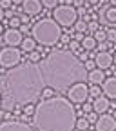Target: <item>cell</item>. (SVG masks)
Listing matches in <instances>:
<instances>
[{
	"mask_svg": "<svg viewBox=\"0 0 116 131\" xmlns=\"http://www.w3.org/2000/svg\"><path fill=\"white\" fill-rule=\"evenodd\" d=\"M13 6V0H0V7L2 9H9Z\"/></svg>",
	"mask_w": 116,
	"mask_h": 131,
	"instance_id": "cell-35",
	"label": "cell"
},
{
	"mask_svg": "<svg viewBox=\"0 0 116 131\" xmlns=\"http://www.w3.org/2000/svg\"><path fill=\"white\" fill-rule=\"evenodd\" d=\"M104 91H102V88H98V84H93L91 88H89V96H93V98H96V96H100Z\"/></svg>",
	"mask_w": 116,
	"mask_h": 131,
	"instance_id": "cell-22",
	"label": "cell"
},
{
	"mask_svg": "<svg viewBox=\"0 0 116 131\" xmlns=\"http://www.w3.org/2000/svg\"><path fill=\"white\" fill-rule=\"evenodd\" d=\"M107 40L112 42V44H116V29H112V27L107 29Z\"/></svg>",
	"mask_w": 116,
	"mask_h": 131,
	"instance_id": "cell-28",
	"label": "cell"
},
{
	"mask_svg": "<svg viewBox=\"0 0 116 131\" xmlns=\"http://www.w3.org/2000/svg\"><path fill=\"white\" fill-rule=\"evenodd\" d=\"M4 31H6V29L2 27V22H0V37H2V35H4Z\"/></svg>",
	"mask_w": 116,
	"mask_h": 131,
	"instance_id": "cell-44",
	"label": "cell"
},
{
	"mask_svg": "<svg viewBox=\"0 0 116 131\" xmlns=\"http://www.w3.org/2000/svg\"><path fill=\"white\" fill-rule=\"evenodd\" d=\"M102 91L107 98H116V77H109L104 80Z\"/></svg>",
	"mask_w": 116,
	"mask_h": 131,
	"instance_id": "cell-15",
	"label": "cell"
},
{
	"mask_svg": "<svg viewBox=\"0 0 116 131\" xmlns=\"http://www.w3.org/2000/svg\"><path fill=\"white\" fill-rule=\"evenodd\" d=\"M78 15H84V16H85V9H84V7H78Z\"/></svg>",
	"mask_w": 116,
	"mask_h": 131,
	"instance_id": "cell-43",
	"label": "cell"
},
{
	"mask_svg": "<svg viewBox=\"0 0 116 131\" xmlns=\"http://www.w3.org/2000/svg\"><path fill=\"white\" fill-rule=\"evenodd\" d=\"M96 131H116V118L109 113H104L98 117L96 124H94Z\"/></svg>",
	"mask_w": 116,
	"mask_h": 131,
	"instance_id": "cell-9",
	"label": "cell"
},
{
	"mask_svg": "<svg viewBox=\"0 0 116 131\" xmlns=\"http://www.w3.org/2000/svg\"><path fill=\"white\" fill-rule=\"evenodd\" d=\"M35 109H36V106H33V104H25L24 106V113L25 115H35Z\"/></svg>",
	"mask_w": 116,
	"mask_h": 131,
	"instance_id": "cell-33",
	"label": "cell"
},
{
	"mask_svg": "<svg viewBox=\"0 0 116 131\" xmlns=\"http://www.w3.org/2000/svg\"><path fill=\"white\" fill-rule=\"evenodd\" d=\"M51 96H55V89H53V88H49V86H47V88H44V91H42V96H40V98H42V100H45V98H51Z\"/></svg>",
	"mask_w": 116,
	"mask_h": 131,
	"instance_id": "cell-24",
	"label": "cell"
},
{
	"mask_svg": "<svg viewBox=\"0 0 116 131\" xmlns=\"http://www.w3.org/2000/svg\"><path fill=\"white\" fill-rule=\"evenodd\" d=\"M87 80H89V84H104V80H105V73H104V69L94 68L93 71L87 73Z\"/></svg>",
	"mask_w": 116,
	"mask_h": 131,
	"instance_id": "cell-16",
	"label": "cell"
},
{
	"mask_svg": "<svg viewBox=\"0 0 116 131\" xmlns=\"http://www.w3.org/2000/svg\"><path fill=\"white\" fill-rule=\"evenodd\" d=\"M84 37H85L84 33H78V31L74 33V40H78V42H82V40H84Z\"/></svg>",
	"mask_w": 116,
	"mask_h": 131,
	"instance_id": "cell-38",
	"label": "cell"
},
{
	"mask_svg": "<svg viewBox=\"0 0 116 131\" xmlns=\"http://www.w3.org/2000/svg\"><path fill=\"white\" fill-rule=\"evenodd\" d=\"M40 69L45 84L58 91L69 89L76 82H84L89 73L84 62L76 57V53L69 51V49H56V51L49 53L44 58Z\"/></svg>",
	"mask_w": 116,
	"mask_h": 131,
	"instance_id": "cell-1",
	"label": "cell"
},
{
	"mask_svg": "<svg viewBox=\"0 0 116 131\" xmlns=\"http://www.w3.org/2000/svg\"><path fill=\"white\" fill-rule=\"evenodd\" d=\"M85 29H87V22H85V20H76V24H74V31L84 33Z\"/></svg>",
	"mask_w": 116,
	"mask_h": 131,
	"instance_id": "cell-25",
	"label": "cell"
},
{
	"mask_svg": "<svg viewBox=\"0 0 116 131\" xmlns=\"http://www.w3.org/2000/svg\"><path fill=\"white\" fill-rule=\"evenodd\" d=\"M84 66H85V69H87V71H93V69L96 68V62H94V60H85Z\"/></svg>",
	"mask_w": 116,
	"mask_h": 131,
	"instance_id": "cell-34",
	"label": "cell"
},
{
	"mask_svg": "<svg viewBox=\"0 0 116 131\" xmlns=\"http://www.w3.org/2000/svg\"><path fill=\"white\" fill-rule=\"evenodd\" d=\"M67 47H69V51H73V53H76V51H78V49H80V42L73 38V40L69 42V46H67Z\"/></svg>",
	"mask_w": 116,
	"mask_h": 131,
	"instance_id": "cell-30",
	"label": "cell"
},
{
	"mask_svg": "<svg viewBox=\"0 0 116 131\" xmlns=\"http://www.w3.org/2000/svg\"><path fill=\"white\" fill-rule=\"evenodd\" d=\"M44 75L36 64H20L16 69L9 71L4 82V96L13 98L15 102H35L44 91Z\"/></svg>",
	"mask_w": 116,
	"mask_h": 131,
	"instance_id": "cell-3",
	"label": "cell"
},
{
	"mask_svg": "<svg viewBox=\"0 0 116 131\" xmlns=\"http://www.w3.org/2000/svg\"><path fill=\"white\" fill-rule=\"evenodd\" d=\"M82 109H84V113L87 115V113H91L93 111V100H91V98H89V102L85 100L84 104H82Z\"/></svg>",
	"mask_w": 116,
	"mask_h": 131,
	"instance_id": "cell-31",
	"label": "cell"
},
{
	"mask_svg": "<svg viewBox=\"0 0 116 131\" xmlns=\"http://www.w3.org/2000/svg\"><path fill=\"white\" fill-rule=\"evenodd\" d=\"M78 113L67 96L55 95L40 100L33 115V126L36 131H74Z\"/></svg>",
	"mask_w": 116,
	"mask_h": 131,
	"instance_id": "cell-2",
	"label": "cell"
},
{
	"mask_svg": "<svg viewBox=\"0 0 116 131\" xmlns=\"http://www.w3.org/2000/svg\"><path fill=\"white\" fill-rule=\"evenodd\" d=\"M4 44L11 46V47H20L22 40H24V33L20 29H15V27H7L4 31Z\"/></svg>",
	"mask_w": 116,
	"mask_h": 131,
	"instance_id": "cell-8",
	"label": "cell"
},
{
	"mask_svg": "<svg viewBox=\"0 0 116 131\" xmlns=\"http://www.w3.org/2000/svg\"><path fill=\"white\" fill-rule=\"evenodd\" d=\"M89 96V86L85 82H76L67 89V98L74 104V106H82Z\"/></svg>",
	"mask_w": 116,
	"mask_h": 131,
	"instance_id": "cell-7",
	"label": "cell"
},
{
	"mask_svg": "<svg viewBox=\"0 0 116 131\" xmlns=\"http://www.w3.org/2000/svg\"><path fill=\"white\" fill-rule=\"evenodd\" d=\"M87 29H89L91 33H94V31L100 29V24H98L96 20H89V22H87Z\"/></svg>",
	"mask_w": 116,
	"mask_h": 131,
	"instance_id": "cell-29",
	"label": "cell"
},
{
	"mask_svg": "<svg viewBox=\"0 0 116 131\" xmlns=\"http://www.w3.org/2000/svg\"><path fill=\"white\" fill-rule=\"evenodd\" d=\"M114 60H116V55H114Z\"/></svg>",
	"mask_w": 116,
	"mask_h": 131,
	"instance_id": "cell-48",
	"label": "cell"
},
{
	"mask_svg": "<svg viewBox=\"0 0 116 131\" xmlns=\"http://www.w3.org/2000/svg\"><path fill=\"white\" fill-rule=\"evenodd\" d=\"M0 106H2V104H0Z\"/></svg>",
	"mask_w": 116,
	"mask_h": 131,
	"instance_id": "cell-49",
	"label": "cell"
},
{
	"mask_svg": "<svg viewBox=\"0 0 116 131\" xmlns=\"http://www.w3.org/2000/svg\"><path fill=\"white\" fill-rule=\"evenodd\" d=\"M109 109H111V98H107L104 93L93 100V111H96L98 115H104V113H107Z\"/></svg>",
	"mask_w": 116,
	"mask_h": 131,
	"instance_id": "cell-11",
	"label": "cell"
},
{
	"mask_svg": "<svg viewBox=\"0 0 116 131\" xmlns=\"http://www.w3.org/2000/svg\"><path fill=\"white\" fill-rule=\"evenodd\" d=\"M98 47V42L93 35H85L84 40H82V49L84 51H94V49Z\"/></svg>",
	"mask_w": 116,
	"mask_h": 131,
	"instance_id": "cell-17",
	"label": "cell"
},
{
	"mask_svg": "<svg viewBox=\"0 0 116 131\" xmlns=\"http://www.w3.org/2000/svg\"><path fill=\"white\" fill-rule=\"evenodd\" d=\"M36 40L35 38H33V37H25L24 40H22V44H20V49H22V51L24 53H31V51H35V49H36Z\"/></svg>",
	"mask_w": 116,
	"mask_h": 131,
	"instance_id": "cell-18",
	"label": "cell"
},
{
	"mask_svg": "<svg viewBox=\"0 0 116 131\" xmlns=\"http://www.w3.org/2000/svg\"><path fill=\"white\" fill-rule=\"evenodd\" d=\"M69 2L74 6V7H84V4H85V0H69Z\"/></svg>",
	"mask_w": 116,
	"mask_h": 131,
	"instance_id": "cell-36",
	"label": "cell"
},
{
	"mask_svg": "<svg viewBox=\"0 0 116 131\" xmlns=\"http://www.w3.org/2000/svg\"><path fill=\"white\" fill-rule=\"evenodd\" d=\"M9 27H15V29H20L22 26V20H20V16H13V18H9Z\"/></svg>",
	"mask_w": 116,
	"mask_h": 131,
	"instance_id": "cell-23",
	"label": "cell"
},
{
	"mask_svg": "<svg viewBox=\"0 0 116 131\" xmlns=\"http://www.w3.org/2000/svg\"><path fill=\"white\" fill-rule=\"evenodd\" d=\"M76 127H78L80 131H87V129L91 127V122L87 120V117H78V120H76Z\"/></svg>",
	"mask_w": 116,
	"mask_h": 131,
	"instance_id": "cell-19",
	"label": "cell"
},
{
	"mask_svg": "<svg viewBox=\"0 0 116 131\" xmlns=\"http://www.w3.org/2000/svg\"><path fill=\"white\" fill-rule=\"evenodd\" d=\"M60 42H62V46H69V42H71V38H69V35H62V38H60Z\"/></svg>",
	"mask_w": 116,
	"mask_h": 131,
	"instance_id": "cell-37",
	"label": "cell"
},
{
	"mask_svg": "<svg viewBox=\"0 0 116 131\" xmlns=\"http://www.w3.org/2000/svg\"><path fill=\"white\" fill-rule=\"evenodd\" d=\"M42 6L45 9H55L58 6V0H42Z\"/></svg>",
	"mask_w": 116,
	"mask_h": 131,
	"instance_id": "cell-26",
	"label": "cell"
},
{
	"mask_svg": "<svg viewBox=\"0 0 116 131\" xmlns=\"http://www.w3.org/2000/svg\"><path fill=\"white\" fill-rule=\"evenodd\" d=\"M111 44L112 42H109V40H104V42H98V51H109V47H111Z\"/></svg>",
	"mask_w": 116,
	"mask_h": 131,
	"instance_id": "cell-27",
	"label": "cell"
},
{
	"mask_svg": "<svg viewBox=\"0 0 116 131\" xmlns=\"http://www.w3.org/2000/svg\"><path fill=\"white\" fill-rule=\"evenodd\" d=\"M89 2V6H98V2H100V0H87Z\"/></svg>",
	"mask_w": 116,
	"mask_h": 131,
	"instance_id": "cell-42",
	"label": "cell"
},
{
	"mask_svg": "<svg viewBox=\"0 0 116 131\" xmlns=\"http://www.w3.org/2000/svg\"><path fill=\"white\" fill-rule=\"evenodd\" d=\"M20 64H22V49L11 47V46L0 49V68L11 69V68H16Z\"/></svg>",
	"mask_w": 116,
	"mask_h": 131,
	"instance_id": "cell-6",
	"label": "cell"
},
{
	"mask_svg": "<svg viewBox=\"0 0 116 131\" xmlns=\"http://www.w3.org/2000/svg\"><path fill=\"white\" fill-rule=\"evenodd\" d=\"M20 20H22V24H27V22H29V15H25V13H24V15L20 16Z\"/></svg>",
	"mask_w": 116,
	"mask_h": 131,
	"instance_id": "cell-39",
	"label": "cell"
},
{
	"mask_svg": "<svg viewBox=\"0 0 116 131\" xmlns=\"http://www.w3.org/2000/svg\"><path fill=\"white\" fill-rule=\"evenodd\" d=\"M62 26L55 20V18H42L38 20L35 26H33L31 33H33V38L36 40L38 46H47V47H53L60 42L62 38Z\"/></svg>",
	"mask_w": 116,
	"mask_h": 131,
	"instance_id": "cell-4",
	"label": "cell"
},
{
	"mask_svg": "<svg viewBox=\"0 0 116 131\" xmlns=\"http://www.w3.org/2000/svg\"><path fill=\"white\" fill-rule=\"evenodd\" d=\"M6 18V9H2V7H0V22H2Z\"/></svg>",
	"mask_w": 116,
	"mask_h": 131,
	"instance_id": "cell-41",
	"label": "cell"
},
{
	"mask_svg": "<svg viewBox=\"0 0 116 131\" xmlns=\"http://www.w3.org/2000/svg\"><path fill=\"white\" fill-rule=\"evenodd\" d=\"M74 131H80V129H78V127H76V129H74Z\"/></svg>",
	"mask_w": 116,
	"mask_h": 131,
	"instance_id": "cell-47",
	"label": "cell"
},
{
	"mask_svg": "<svg viewBox=\"0 0 116 131\" xmlns=\"http://www.w3.org/2000/svg\"><path fill=\"white\" fill-rule=\"evenodd\" d=\"M42 0H24L22 2V11L29 16H36L42 11Z\"/></svg>",
	"mask_w": 116,
	"mask_h": 131,
	"instance_id": "cell-12",
	"label": "cell"
},
{
	"mask_svg": "<svg viewBox=\"0 0 116 131\" xmlns=\"http://www.w3.org/2000/svg\"><path fill=\"white\" fill-rule=\"evenodd\" d=\"M40 60H42V55H40L38 49H35V51L27 53V62H31V64H38Z\"/></svg>",
	"mask_w": 116,
	"mask_h": 131,
	"instance_id": "cell-20",
	"label": "cell"
},
{
	"mask_svg": "<svg viewBox=\"0 0 116 131\" xmlns=\"http://www.w3.org/2000/svg\"><path fill=\"white\" fill-rule=\"evenodd\" d=\"M93 37L96 38V42H104V40H107V29H98V31H94Z\"/></svg>",
	"mask_w": 116,
	"mask_h": 131,
	"instance_id": "cell-21",
	"label": "cell"
},
{
	"mask_svg": "<svg viewBox=\"0 0 116 131\" xmlns=\"http://www.w3.org/2000/svg\"><path fill=\"white\" fill-rule=\"evenodd\" d=\"M94 62H96V68H100V69H109L111 66H112V62H114V57L109 53V51H98L96 53V58H94Z\"/></svg>",
	"mask_w": 116,
	"mask_h": 131,
	"instance_id": "cell-13",
	"label": "cell"
},
{
	"mask_svg": "<svg viewBox=\"0 0 116 131\" xmlns=\"http://www.w3.org/2000/svg\"><path fill=\"white\" fill-rule=\"evenodd\" d=\"M85 117H87V120H89L91 124H96V120H98V117H100V115H98L96 111H91V113L85 115Z\"/></svg>",
	"mask_w": 116,
	"mask_h": 131,
	"instance_id": "cell-32",
	"label": "cell"
},
{
	"mask_svg": "<svg viewBox=\"0 0 116 131\" xmlns=\"http://www.w3.org/2000/svg\"><path fill=\"white\" fill-rule=\"evenodd\" d=\"M109 2H111V6H116V0H109Z\"/></svg>",
	"mask_w": 116,
	"mask_h": 131,
	"instance_id": "cell-46",
	"label": "cell"
},
{
	"mask_svg": "<svg viewBox=\"0 0 116 131\" xmlns=\"http://www.w3.org/2000/svg\"><path fill=\"white\" fill-rule=\"evenodd\" d=\"M24 0H13V4H22Z\"/></svg>",
	"mask_w": 116,
	"mask_h": 131,
	"instance_id": "cell-45",
	"label": "cell"
},
{
	"mask_svg": "<svg viewBox=\"0 0 116 131\" xmlns=\"http://www.w3.org/2000/svg\"><path fill=\"white\" fill-rule=\"evenodd\" d=\"M78 9L74 6H67V4H62V6H56L53 9V18L62 26V27H71L76 24L78 20Z\"/></svg>",
	"mask_w": 116,
	"mask_h": 131,
	"instance_id": "cell-5",
	"label": "cell"
},
{
	"mask_svg": "<svg viewBox=\"0 0 116 131\" xmlns=\"http://www.w3.org/2000/svg\"><path fill=\"white\" fill-rule=\"evenodd\" d=\"M0 131H36L24 120H4L0 122Z\"/></svg>",
	"mask_w": 116,
	"mask_h": 131,
	"instance_id": "cell-10",
	"label": "cell"
},
{
	"mask_svg": "<svg viewBox=\"0 0 116 131\" xmlns=\"http://www.w3.org/2000/svg\"><path fill=\"white\" fill-rule=\"evenodd\" d=\"M20 31H22V33H29V26H27V24H22V26H20Z\"/></svg>",
	"mask_w": 116,
	"mask_h": 131,
	"instance_id": "cell-40",
	"label": "cell"
},
{
	"mask_svg": "<svg viewBox=\"0 0 116 131\" xmlns=\"http://www.w3.org/2000/svg\"><path fill=\"white\" fill-rule=\"evenodd\" d=\"M100 20L107 24H116V6H105L100 9Z\"/></svg>",
	"mask_w": 116,
	"mask_h": 131,
	"instance_id": "cell-14",
	"label": "cell"
}]
</instances>
